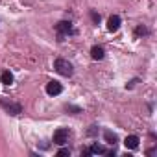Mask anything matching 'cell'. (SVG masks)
Segmentation results:
<instances>
[{"label":"cell","mask_w":157,"mask_h":157,"mask_svg":"<svg viewBox=\"0 0 157 157\" xmlns=\"http://www.w3.org/2000/svg\"><path fill=\"white\" fill-rule=\"evenodd\" d=\"M54 68H56V72H59L61 76H72V65L67 61V59H56L54 61Z\"/></svg>","instance_id":"1"},{"label":"cell","mask_w":157,"mask_h":157,"mask_svg":"<svg viewBox=\"0 0 157 157\" xmlns=\"http://www.w3.org/2000/svg\"><path fill=\"white\" fill-rule=\"evenodd\" d=\"M0 105H2L10 115H19L21 111H22V107L19 105V104H13V102H8L6 98H0Z\"/></svg>","instance_id":"2"},{"label":"cell","mask_w":157,"mask_h":157,"mask_svg":"<svg viewBox=\"0 0 157 157\" xmlns=\"http://www.w3.org/2000/svg\"><path fill=\"white\" fill-rule=\"evenodd\" d=\"M67 139H68V129H65V128H59V129H56L54 131V142L56 144H65L67 142Z\"/></svg>","instance_id":"3"},{"label":"cell","mask_w":157,"mask_h":157,"mask_svg":"<svg viewBox=\"0 0 157 157\" xmlns=\"http://www.w3.org/2000/svg\"><path fill=\"white\" fill-rule=\"evenodd\" d=\"M61 91H63L61 83H57V82H48V83H46V94L57 96V94H61Z\"/></svg>","instance_id":"4"},{"label":"cell","mask_w":157,"mask_h":157,"mask_svg":"<svg viewBox=\"0 0 157 157\" xmlns=\"http://www.w3.org/2000/svg\"><path fill=\"white\" fill-rule=\"evenodd\" d=\"M118 28H120V17H118V15L109 17V21H107V30H109V32H117Z\"/></svg>","instance_id":"5"},{"label":"cell","mask_w":157,"mask_h":157,"mask_svg":"<svg viewBox=\"0 0 157 157\" xmlns=\"http://www.w3.org/2000/svg\"><path fill=\"white\" fill-rule=\"evenodd\" d=\"M139 137L137 135H128L126 137V140H124V144H126V148H129V150H135L137 146H139Z\"/></svg>","instance_id":"6"},{"label":"cell","mask_w":157,"mask_h":157,"mask_svg":"<svg viewBox=\"0 0 157 157\" xmlns=\"http://www.w3.org/2000/svg\"><path fill=\"white\" fill-rule=\"evenodd\" d=\"M56 30H57V33H59V35H63V33H70L72 26H70V22L63 21V22H59V24L56 26Z\"/></svg>","instance_id":"7"},{"label":"cell","mask_w":157,"mask_h":157,"mask_svg":"<svg viewBox=\"0 0 157 157\" xmlns=\"http://www.w3.org/2000/svg\"><path fill=\"white\" fill-rule=\"evenodd\" d=\"M0 82H2L4 85H11L13 83V74L10 70H4L2 74H0Z\"/></svg>","instance_id":"8"},{"label":"cell","mask_w":157,"mask_h":157,"mask_svg":"<svg viewBox=\"0 0 157 157\" xmlns=\"http://www.w3.org/2000/svg\"><path fill=\"white\" fill-rule=\"evenodd\" d=\"M91 57L96 59V61L98 59H104V48L102 46H93L91 48Z\"/></svg>","instance_id":"9"},{"label":"cell","mask_w":157,"mask_h":157,"mask_svg":"<svg viewBox=\"0 0 157 157\" xmlns=\"http://www.w3.org/2000/svg\"><path fill=\"white\" fill-rule=\"evenodd\" d=\"M104 137H105V140H107L109 144H115V142H117V135H115V133H111V131H105V133H104Z\"/></svg>","instance_id":"10"},{"label":"cell","mask_w":157,"mask_h":157,"mask_svg":"<svg viewBox=\"0 0 157 157\" xmlns=\"http://www.w3.org/2000/svg\"><path fill=\"white\" fill-rule=\"evenodd\" d=\"M91 153H105V150H104L102 146H98V144H94V146L91 148Z\"/></svg>","instance_id":"11"},{"label":"cell","mask_w":157,"mask_h":157,"mask_svg":"<svg viewBox=\"0 0 157 157\" xmlns=\"http://www.w3.org/2000/svg\"><path fill=\"white\" fill-rule=\"evenodd\" d=\"M68 153H70V151H68L67 148H63V150H59V151H57V155H68Z\"/></svg>","instance_id":"12"},{"label":"cell","mask_w":157,"mask_h":157,"mask_svg":"<svg viewBox=\"0 0 157 157\" xmlns=\"http://www.w3.org/2000/svg\"><path fill=\"white\" fill-rule=\"evenodd\" d=\"M91 17H93V21H94V22H98V21H100V15H96V13H91Z\"/></svg>","instance_id":"13"}]
</instances>
